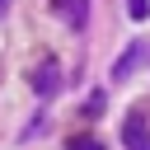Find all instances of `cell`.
<instances>
[{"label": "cell", "mask_w": 150, "mask_h": 150, "mask_svg": "<svg viewBox=\"0 0 150 150\" xmlns=\"http://www.w3.org/2000/svg\"><path fill=\"white\" fill-rule=\"evenodd\" d=\"M122 141H127V150H150V131H145V117L141 112H131L122 122Z\"/></svg>", "instance_id": "obj_1"}, {"label": "cell", "mask_w": 150, "mask_h": 150, "mask_svg": "<svg viewBox=\"0 0 150 150\" xmlns=\"http://www.w3.org/2000/svg\"><path fill=\"white\" fill-rule=\"evenodd\" d=\"M28 84H33L38 94H56V84H61V75H56V66H52V61H42V66H38V70L28 75Z\"/></svg>", "instance_id": "obj_2"}, {"label": "cell", "mask_w": 150, "mask_h": 150, "mask_svg": "<svg viewBox=\"0 0 150 150\" xmlns=\"http://www.w3.org/2000/svg\"><path fill=\"white\" fill-rule=\"evenodd\" d=\"M56 9L70 28H84V19H89V0H56Z\"/></svg>", "instance_id": "obj_3"}, {"label": "cell", "mask_w": 150, "mask_h": 150, "mask_svg": "<svg viewBox=\"0 0 150 150\" xmlns=\"http://www.w3.org/2000/svg\"><path fill=\"white\" fill-rule=\"evenodd\" d=\"M136 61H141V42H131V47H127V52H122V56L112 61V80H127Z\"/></svg>", "instance_id": "obj_4"}, {"label": "cell", "mask_w": 150, "mask_h": 150, "mask_svg": "<svg viewBox=\"0 0 150 150\" xmlns=\"http://www.w3.org/2000/svg\"><path fill=\"white\" fill-rule=\"evenodd\" d=\"M127 14L141 23V19H150V0H127Z\"/></svg>", "instance_id": "obj_5"}, {"label": "cell", "mask_w": 150, "mask_h": 150, "mask_svg": "<svg viewBox=\"0 0 150 150\" xmlns=\"http://www.w3.org/2000/svg\"><path fill=\"white\" fill-rule=\"evenodd\" d=\"M66 150H103V141H94V136H75Z\"/></svg>", "instance_id": "obj_6"}, {"label": "cell", "mask_w": 150, "mask_h": 150, "mask_svg": "<svg viewBox=\"0 0 150 150\" xmlns=\"http://www.w3.org/2000/svg\"><path fill=\"white\" fill-rule=\"evenodd\" d=\"M84 112H89V117H98V112H103V94H89V108H84Z\"/></svg>", "instance_id": "obj_7"}, {"label": "cell", "mask_w": 150, "mask_h": 150, "mask_svg": "<svg viewBox=\"0 0 150 150\" xmlns=\"http://www.w3.org/2000/svg\"><path fill=\"white\" fill-rule=\"evenodd\" d=\"M5 5H9V0H0V9H5Z\"/></svg>", "instance_id": "obj_8"}]
</instances>
